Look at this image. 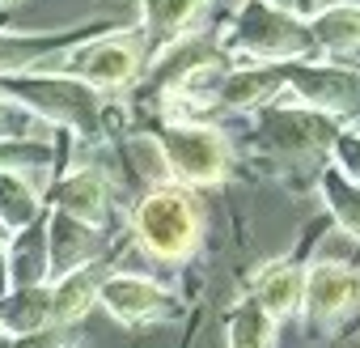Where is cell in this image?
Instances as JSON below:
<instances>
[{"instance_id": "1", "label": "cell", "mask_w": 360, "mask_h": 348, "mask_svg": "<svg viewBox=\"0 0 360 348\" xmlns=\"http://www.w3.org/2000/svg\"><path fill=\"white\" fill-rule=\"evenodd\" d=\"M208 230V213L200 192H187L178 183H157L140 192L127 209V234L136 238L140 255L161 268H183L200 255Z\"/></svg>"}, {"instance_id": "2", "label": "cell", "mask_w": 360, "mask_h": 348, "mask_svg": "<svg viewBox=\"0 0 360 348\" xmlns=\"http://www.w3.org/2000/svg\"><path fill=\"white\" fill-rule=\"evenodd\" d=\"M136 128H144L161 153V166L169 183L204 192L221 187L233 174V140L221 123H200V119H165V115H144Z\"/></svg>"}, {"instance_id": "3", "label": "cell", "mask_w": 360, "mask_h": 348, "mask_svg": "<svg viewBox=\"0 0 360 348\" xmlns=\"http://www.w3.org/2000/svg\"><path fill=\"white\" fill-rule=\"evenodd\" d=\"M221 51L233 64H292V60H318L314 39L301 13L276 9L267 0H242L233 18L217 30Z\"/></svg>"}, {"instance_id": "4", "label": "cell", "mask_w": 360, "mask_h": 348, "mask_svg": "<svg viewBox=\"0 0 360 348\" xmlns=\"http://www.w3.org/2000/svg\"><path fill=\"white\" fill-rule=\"evenodd\" d=\"M343 119H330L322 111H309L301 102H284L276 98L271 106L250 115V144L267 157L280 161L288 170H305L309 179H318V170L326 166L330 140L339 136Z\"/></svg>"}, {"instance_id": "5", "label": "cell", "mask_w": 360, "mask_h": 348, "mask_svg": "<svg viewBox=\"0 0 360 348\" xmlns=\"http://www.w3.org/2000/svg\"><path fill=\"white\" fill-rule=\"evenodd\" d=\"M39 68L85 81L98 94H127L144 73V39L136 26L131 30H102L94 39H81V43L56 51Z\"/></svg>"}, {"instance_id": "6", "label": "cell", "mask_w": 360, "mask_h": 348, "mask_svg": "<svg viewBox=\"0 0 360 348\" xmlns=\"http://www.w3.org/2000/svg\"><path fill=\"white\" fill-rule=\"evenodd\" d=\"M360 310V263L347 259H309L305 263V280H301V306L297 318L305 327L309 340H326L335 335V327H343L352 314Z\"/></svg>"}, {"instance_id": "7", "label": "cell", "mask_w": 360, "mask_h": 348, "mask_svg": "<svg viewBox=\"0 0 360 348\" xmlns=\"http://www.w3.org/2000/svg\"><path fill=\"white\" fill-rule=\"evenodd\" d=\"M284 94L309 111L330 119H360V64H330V60H292L280 64Z\"/></svg>"}, {"instance_id": "8", "label": "cell", "mask_w": 360, "mask_h": 348, "mask_svg": "<svg viewBox=\"0 0 360 348\" xmlns=\"http://www.w3.org/2000/svg\"><path fill=\"white\" fill-rule=\"evenodd\" d=\"M98 306L123 323V327H148V323H174L187 314V302L174 289H165L161 280L144 276V272H127V268H110L102 276L98 289Z\"/></svg>"}, {"instance_id": "9", "label": "cell", "mask_w": 360, "mask_h": 348, "mask_svg": "<svg viewBox=\"0 0 360 348\" xmlns=\"http://www.w3.org/2000/svg\"><path fill=\"white\" fill-rule=\"evenodd\" d=\"M43 204L60 209L94 230L115 225V187H110V174L102 161H68L60 174H51Z\"/></svg>"}, {"instance_id": "10", "label": "cell", "mask_w": 360, "mask_h": 348, "mask_svg": "<svg viewBox=\"0 0 360 348\" xmlns=\"http://www.w3.org/2000/svg\"><path fill=\"white\" fill-rule=\"evenodd\" d=\"M43 225H47V285L60 280L72 268L110 259V247H115L110 230H94V225L60 213V209H47L43 213Z\"/></svg>"}, {"instance_id": "11", "label": "cell", "mask_w": 360, "mask_h": 348, "mask_svg": "<svg viewBox=\"0 0 360 348\" xmlns=\"http://www.w3.org/2000/svg\"><path fill=\"white\" fill-rule=\"evenodd\" d=\"M284 98V73L280 64H229V73L217 85L212 102V123L221 115H255Z\"/></svg>"}, {"instance_id": "12", "label": "cell", "mask_w": 360, "mask_h": 348, "mask_svg": "<svg viewBox=\"0 0 360 348\" xmlns=\"http://www.w3.org/2000/svg\"><path fill=\"white\" fill-rule=\"evenodd\" d=\"M102 30H110V26L106 22H85V26H60V30H0V77L39 68L56 51H64L81 39H94Z\"/></svg>"}, {"instance_id": "13", "label": "cell", "mask_w": 360, "mask_h": 348, "mask_svg": "<svg viewBox=\"0 0 360 348\" xmlns=\"http://www.w3.org/2000/svg\"><path fill=\"white\" fill-rule=\"evenodd\" d=\"M314 56L330 64H356L360 56V0H326L305 13Z\"/></svg>"}, {"instance_id": "14", "label": "cell", "mask_w": 360, "mask_h": 348, "mask_svg": "<svg viewBox=\"0 0 360 348\" xmlns=\"http://www.w3.org/2000/svg\"><path fill=\"white\" fill-rule=\"evenodd\" d=\"M305 255H280V259H267L250 272L246 280V297H255L276 323H288L297 318V306H301V280H305Z\"/></svg>"}, {"instance_id": "15", "label": "cell", "mask_w": 360, "mask_h": 348, "mask_svg": "<svg viewBox=\"0 0 360 348\" xmlns=\"http://www.w3.org/2000/svg\"><path fill=\"white\" fill-rule=\"evenodd\" d=\"M208 9V0H140V39H144V60L169 47L174 39H183L200 30V18Z\"/></svg>"}, {"instance_id": "16", "label": "cell", "mask_w": 360, "mask_h": 348, "mask_svg": "<svg viewBox=\"0 0 360 348\" xmlns=\"http://www.w3.org/2000/svg\"><path fill=\"white\" fill-rule=\"evenodd\" d=\"M115 263L110 259H98V263H85V268H72L64 272L60 280H51V327H64L72 331L94 306H98V289H102V276L110 272Z\"/></svg>"}, {"instance_id": "17", "label": "cell", "mask_w": 360, "mask_h": 348, "mask_svg": "<svg viewBox=\"0 0 360 348\" xmlns=\"http://www.w3.org/2000/svg\"><path fill=\"white\" fill-rule=\"evenodd\" d=\"M43 213L47 204H43V187L34 183V174L0 166V234L13 238L26 225H34Z\"/></svg>"}, {"instance_id": "18", "label": "cell", "mask_w": 360, "mask_h": 348, "mask_svg": "<svg viewBox=\"0 0 360 348\" xmlns=\"http://www.w3.org/2000/svg\"><path fill=\"white\" fill-rule=\"evenodd\" d=\"M314 187H318V196H322V209H326L330 225H335L343 238L360 242V187H356L352 179H343L330 161L318 170Z\"/></svg>"}, {"instance_id": "19", "label": "cell", "mask_w": 360, "mask_h": 348, "mask_svg": "<svg viewBox=\"0 0 360 348\" xmlns=\"http://www.w3.org/2000/svg\"><path fill=\"white\" fill-rule=\"evenodd\" d=\"M221 327H225V348H276V331H280V323L246 293L225 310Z\"/></svg>"}, {"instance_id": "20", "label": "cell", "mask_w": 360, "mask_h": 348, "mask_svg": "<svg viewBox=\"0 0 360 348\" xmlns=\"http://www.w3.org/2000/svg\"><path fill=\"white\" fill-rule=\"evenodd\" d=\"M51 327V289L47 285H26L9 289L0 297V335H26Z\"/></svg>"}, {"instance_id": "21", "label": "cell", "mask_w": 360, "mask_h": 348, "mask_svg": "<svg viewBox=\"0 0 360 348\" xmlns=\"http://www.w3.org/2000/svg\"><path fill=\"white\" fill-rule=\"evenodd\" d=\"M9 285H47V225L43 217L9 238Z\"/></svg>"}, {"instance_id": "22", "label": "cell", "mask_w": 360, "mask_h": 348, "mask_svg": "<svg viewBox=\"0 0 360 348\" xmlns=\"http://www.w3.org/2000/svg\"><path fill=\"white\" fill-rule=\"evenodd\" d=\"M56 136H60V132L47 128L34 111H26L22 102H13V98L0 94V140H5V144H22V140H56Z\"/></svg>"}, {"instance_id": "23", "label": "cell", "mask_w": 360, "mask_h": 348, "mask_svg": "<svg viewBox=\"0 0 360 348\" xmlns=\"http://www.w3.org/2000/svg\"><path fill=\"white\" fill-rule=\"evenodd\" d=\"M326 161L343 174V179H352V183L360 187V123H343V128H339V136L330 140Z\"/></svg>"}, {"instance_id": "24", "label": "cell", "mask_w": 360, "mask_h": 348, "mask_svg": "<svg viewBox=\"0 0 360 348\" xmlns=\"http://www.w3.org/2000/svg\"><path fill=\"white\" fill-rule=\"evenodd\" d=\"M13 285H9V238L0 234V297H5Z\"/></svg>"}, {"instance_id": "25", "label": "cell", "mask_w": 360, "mask_h": 348, "mask_svg": "<svg viewBox=\"0 0 360 348\" xmlns=\"http://www.w3.org/2000/svg\"><path fill=\"white\" fill-rule=\"evenodd\" d=\"M200 318H204V310H195V314H191V327H187V340H178V348H191V340H195V331H200Z\"/></svg>"}, {"instance_id": "26", "label": "cell", "mask_w": 360, "mask_h": 348, "mask_svg": "<svg viewBox=\"0 0 360 348\" xmlns=\"http://www.w3.org/2000/svg\"><path fill=\"white\" fill-rule=\"evenodd\" d=\"M267 5H276V9H288V13H301L305 9V0H267ZM305 18V13H301Z\"/></svg>"}, {"instance_id": "27", "label": "cell", "mask_w": 360, "mask_h": 348, "mask_svg": "<svg viewBox=\"0 0 360 348\" xmlns=\"http://www.w3.org/2000/svg\"><path fill=\"white\" fill-rule=\"evenodd\" d=\"M72 348H85V344H81V340H77V344H72Z\"/></svg>"}, {"instance_id": "28", "label": "cell", "mask_w": 360, "mask_h": 348, "mask_svg": "<svg viewBox=\"0 0 360 348\" xmlns=\"http://www.w3.org/2000/svg\"><path fill=\"white\" fill-rule=\"evenodd\" d=\"M0 5H13V0H0Z\"/></svg>"}]
</instances>
